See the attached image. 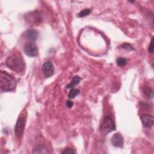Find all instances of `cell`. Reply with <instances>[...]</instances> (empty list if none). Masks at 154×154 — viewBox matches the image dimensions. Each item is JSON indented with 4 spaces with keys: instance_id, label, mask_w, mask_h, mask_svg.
<instances>
[{
    "instance_id": "d6986e66",
    "label": "cell",
    "mask_w": 154,
    "mask_h": 154,
    "mask_svg": "<svg viewBox=\"0 0 154 154\" xmlns=\"http://www.w3.org/2000/svg\"><path fill=\"white\" fill-rule=\"evenodd\" d=\"M73 103L72 101H70V100H67V102H66V105H67L69 108H71V107L73 106Z\"/></svg>"
},
{
    "instance_id": "9c48e42d",
    "label": "cell",
    "mask_w": 154,
    "mask_h": 154,
    "mask_svg": "<svg viewBox=\"0 0 154 154\" xmlns=\"http://www.w3.org/2000/svg\"><path fill=\"white\" fill-rule=\"evenodd\" d=\"M111 143L115 147H122L123 146V138L121 134H115L111 138Z\"/></svg>"
},
{
    "instance_id": "e0dca14e",
    "label": "cell",
    "mask_w": 154,
    "mask_h": 154,
    "mask_svg": "<svg viewBox=\"0 0 154 154\" xmlns=\"http://www.w3.org/2000/svg\"><path fill=\"white\" fill-rule=\"evenodd\" d=\"M61 153H66V154H67V153H70L71 154V153H75L76 152L73 149H72L70 147H67V148L65 149Z\"/></svg>"
},
{
    "instance_id": "9a60e30c",
    "label": "cell",
    "mask_w": 154,
    "mask_h": 154,
    "mask_svg": "<svg viewBox=\"0 0 154 154\" xmlns=\"http://www.w3.org/2000/svg\"><path fill=\"white\" fill-rule=\"evenodd\" d=\"M91 12V10L90 8H87V9H84L82 11H81L79 13H78V17H85L87 15H88Z\"/></svg>"
},
{
    "instance_id": "5b68a950",
    "label": "cell",
    "mask_w": 154,
    "mask_h": 154,
    "mask_svg": "<svg viewBox=\"0 0 154 154\" xmlns=\"http://www.w3.org/2000/svg\"><path fill=\"white\" fill-rule=\"evenodd\" d=\"M25 54L29 57H35L38 54V48L33 43H27L23 47Z\"/></svg>"
},
{
    "instance_id": "ba28073f",
    "label": "cell",
    "mask_w": 154,
    "mask_h": 154,
    "mask_svg": "<svg viewBox=\"0 0 154 154\" xmlns=\"http://www.w3.org/2000/svg\"><path fill=\"white\" fill-rule=\"evenodd\" d=\"M141 120L143 125L146 128H150L153 125V117L150 114H142L141 116Z\"/></svg>"
},
{
    "instance_id": "ac0fdd59",
    "label": "cell",
    "mask_w": 154,
    "mask_h": 154,
    "mask_svg": "<svg viewBox=\"0 0 154 154\" xmlns=\"http://www.w3.org/2000/svg\"><path fill=\"white\" fill-rule=\"evenodd\" d=\"M153 39L152 38L151 42H150V45L149 46V52L151 54H153Z\"/></svg>"
},
{
    "instance_id": "5bb4252c",
    "label": "cell",
    "mask_w": 154,
    "mask_h": 154,
    "mask_svg": "<svg viewBox=\"0 0 154 154\" xmlns=\"http://www.w3.org/2000/svg\"><path fill=\"white\" fill-rule=\"evenodd\" d=\"M116 63L119 66H124L127 63V60L123 57H119L116 60Z\"/></svg>"
},
{
    "instance_id": "8fae6325",
    "label": "cell",
    "mask_w": 154,
    "mask_h": 154,
    "mask_svg": "<svg viewBox=\"0 0 154 154\" xmlns=\"http://www.w3.org/2000/svg\"><path fill=\"white\" fill-rule=\"evenodd\" d=\"M80 80H81V78L79 76H74L70 82L67 85V88H73L74 86H75L76 85L78 84L80 82Z\"/></svg>"
},
{
    "instance_id": "52a82bcc",
    "label": "cell",
    "mask_w": 154,
    "mask_h": 154,
    "mask_svg": "<svg viewBox=\"0 0 154 154\" xmlns=\"http://www.w3.org/2000/svg\"><path fill=\"white\" fill-rule=\"evenodd\" d=\"M26 20L30 23L35 24L38 23L40 22V20H41V17L39 15V14L37 11H32L29 12L28 14H26L25 16Z\"/></svg>"
},
{
    "instance_id": "4fadbf2b",
    "label": "cell",
    "mask_w": 154,
    "mask_h": 154,
    "mask_svg": "<svg viewBox=\"0 0 154 154\" xmlns=\"http://www.w3.org/2000/svg\"><path fill=\"white\" fill-rule=\"evenodd\" d=\"M79 93V90L76 89V88H72L70 91L69 93L68 96L69 98H74L76 95H78Z\"/></svg>"
},
{
    "instance_id": "277c9868",
    "label": "cell",
    "mask_w": 154,
    "mask_h": 154,
    "mask_svg": "<svg viewBox=\"0 0 154 154\" xmlns=\"http://www.w3.org/2000/svg\"><path fill=\"white\" fill-rule=\"evenodd\" d=\"M25 125V119L23 117H19L14 128V134L18 138H22L23 134Z\"/></svg>"
},
{
    "instance_id": "6da1fadb",
    "label": "cell",
    "mask_w": 154,
    "mask_h": 154,
    "mask_svg": "<svg viewBox=\"0 0 154 154\" xmlns=\"http://www.w3.org/2000/svg\"><path fill=\"white\" fill-rule=\"evenodd\" d=\"M6 65L13 71L19 73L24 69V61L20 53L15 52L7 57Z\"/></svg>"
},
{
    "instance_id": "7a4b0ae2",
    "label": "cell",
    "mask_w": 154,
    "mask_h": 154,
    "mask_svg": "<svg viewBox=\"0 0 154 154\" xmlns=\"http://www.w3.org/2000/svg\"><path fill=\"white\" fill-rule=\"evenodd\" d=\"M0 85L4 91L13 90L16 86V81L14 78L5 71L1 70L0 73Z\"/></svg>"
},
{
    "instance_id": "7c38bea8",
    "label": "cell",
    "mask_w": 154,
    "mask_h": 154,
    "mask_svg": "<svg viewBox=\"0 0 154 154\" xmlns=\"http://www.w3.org/2000/svg\"><path fill=\"white\" fill-rule=\"evenodd\" d=\"M143 93L144 94L149 98H152L153 97V90L152 89H151L150 87H147V86H144L143 87Z\"/></svg>"
},
{
    "instance_id": "30bf717a",
    "label": "cell",
    "mask_w": 154,
    "mask_h": 154,
    "mask_svg": "<svg viewBox=\"0 0 154 154\" xmlns=\"http://www.w3.org/2000/svg\"><path fill=\"white\" fill-rule=\"evenodd\" d=\"M38 32L35 29H29L26 31L25 32V37L30 41H35L38 37Z\"/></svg>"
},
{
    "instance_id": "2e32d148",
    "label": "cell",
    "mask_w": 154,
    "mask_h": 154,
    "mask_svg": "<svg viewBox=\"0 0 154 154\" xmlns=\"http://www.w3.org/2000/svg\"><path fill=\"white\" fill-rule=\"evenodd\" d=\"M120 47L122 49H126V50H128V51H131V50H134L133 47L131 45L129 44V43H123L122 45L120 46Z\"/></svg>"
},
{
    "instance_id": "3957f363",
    "label": "cell",
    "mask_w": 154,
    "mask_h": 154,
    "mask_svg": "<svg viewBox=\"0 0 154 154\" xmlns=\"http://www.w3.org/2000/svg\"><path fill=\"white\" fill-rule=\"evenodd\" d=\"M100 132L103 134H108L116 130V124L114 120L110 116H106L100 126Z\"/></svg>"
},
{
    "instance_id": "8992f818",
    "label": "cell",
    "mask_w": 154,
    "mask_h": 154,
    "mask_svg": "<svg viewBox=\"0 0 154 154\" xmlns=\"http://www.w3.org/2000/svg\"><path fill=\"white\" fill-rule=\"evenodd\" d=\"M42 71L46 78L51 76L54 72V67L52 63L50 61H46L42 66Z\"/></svg>"
}]
</instances>
